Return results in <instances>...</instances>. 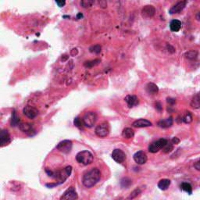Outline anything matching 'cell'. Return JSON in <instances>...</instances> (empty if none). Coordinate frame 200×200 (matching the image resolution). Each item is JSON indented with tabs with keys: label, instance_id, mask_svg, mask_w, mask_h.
<instances>
[{
	"label": "cell",
	"instance_id": "6da1fadb",
	"mask_svg": "<svg viewBox=\"0 0 200 200\" xmlns=\"http://www.w3.org/2000/svg\"><path fill=\"white\" fill-rule=\"evenodd\" d=\"M101 173L98 168H92L83 176L82 183L86 188H92L100 180Z\"/></svg>",
	"mask_w": 200,
	"mask_h": 200
},
{
	"label": "cell",
	"instance_id": "7a4b0ae2",
	"mask_svg": "<svg viewBox=\"0 0 200 200\" xmlns=\"http://www.w3.org/2000/svg\"><path fill=\"white\" fill-rule=\"evenodd\" d=\"M93 155L92 152L88 151V150H84L81 152H79L76 156V160L79 164L82 165H89L93 162Z\"/></svg>",
	"mask_w": 200,
	"mask_h": 200
},
{
	"label": "cell",
	"instance_id": "3957f363",
	"mask_svg": "<svg viewBox=\"0 0 200 200\" xmlns=\"http://www.w3.org/2000/svg\"><path fill=\"white\" fill-rule=\"evenodd\" d=\"M72 171V167L70 166H67V167L64 168V169L58 170L56 172H53L52 177L56 179L59 181V184L64 183V181L67 180L68 177H70V175Z\"/></svg>",
	"mask_w": 200,
	"mask_h": 200
},
{
	"label": "cell",
	"instance_id": "277c9868",
	"mask_svg": "<svg viewBox=\"0 0 200 200\" xmlns=\"http://www.w3.org/2000/svg\"><path fill=\"white\" fill-rule=\"evenodd\" d=\"M97 120V115L95 112H87L82 118L84 126L87 127H93Z\"/></svg>",
	"mask_w": 200,
	"mask_h": 200
},
{
	"label": "cell",
	"instance_id": "5b68a950",
	"mask_svg": "<svg viewBox=\"0 0 200 200\" xmlns=\"http://www.w3.org/2000/svg\"><path fill=\"white\" fill-rule=\"evenodd\" d=\"M167 143L168 141L165 139H160L157 141H155L149 145L148 151L152 153H156L158 151H160L161 148H164Z\"/></svg>",
	"mask_w": 200,
	"mask_h": 200
},
{
	"label": "cell",
	"instance_id": "8992f818",
	"mask_svg": "<svg viewBox=\"0 0 200 200\" xmlns=\"http://www.w3.org/2000/svg\"><path fill=\"white\" fill-rule=\"evenodd\" d=\"M95 132L97 136L100 138H105L110 133V125L106 122L101 123L95 127Z\"/></svg>",
	"mask_w": 200,
	"mask_h": 200
},
{
	"label": "cell",
	"instance_id": "52a82bcc",
	"mask_svg": "<svg viewBox=\"0 0 200 200\" xmlns=\"http://www.w3.org/2000/svg\"><path fill=\"white\" fill-rule=\"evenodd\" d=\"M56 148L63 153H69L72 149V142L70 140L62 141L57 145Z\"/></svg>",
	"mask_w": 200,
	"mask_h": 200
},
{
	"label": "cell",
	"instance_id": "ba28073f",
	"mask_svg": "<svg viewBox=\"0 0 200 200\" xmlns=\"http://www.w3.org/2000/svg\"><path fill=\"white\" fill-rule=\"evenodd\" d=\"M77 198V192L73 187H70L63 194V195L60 198V200H76Z\"/></svg>",
	"mask_w": 200,
	"mask_h": 200
},
{
	"label": "cell",
	"instance_id": "9c48e42d",
	"mask_svg": "<svg viewBox=\"0 0 200 200\" xmlns=\"http://www.w3.org/2000/svg\"><path fill=\"white\" fill-rule=\"evenodd\" d=\"M112 158L114 159V161L119 164H122L126 160V155L121 149L116 148L112 152Z\"/></svg>",
	"mask_w": 200,
	"mask_h": 200
},
{
	"label": "cell",
	"instance_id": "30bf717a",
	"mask_svg": "<svg viewBox=\"0 0 200 200\" xmlns=\"http://www.w3.org/2000/svg\"><path fill=\"white\" fill-rule=\"evenodd\" d=\"M23 113L27 117L30 118V119H34L39 114V110L34 106H26L23 108Z\"/></svg>",
	"mask_w": 200,
	"mask_h": 200
},
{
	"label": "cell",
	"instance_id": "8fae6325",
	"mask_svg": "<svg viewBox=\"0 0 200 200\" xmlns=\"http://www.w3.org/2000/svg\"><path fill=\"white\" fill-rule=\"evenodd\" d=\"M187 1H180V2H177V3L173 5L169 10V13L170 14H177L181 13L185 7L186 6Z\"/></svg>",
	"mask_w": 200,
	"mask_h": 200
},
{
	"label": "cell",
	"instance_id": "7c38bea8",
	"mask_svg": "<svg viewBox=\"0 0 200 200\" xmlns=\"http://www.w3.org/2000/svg\"><path fill=\"white\" fill-rule=\"evenodd\" d=\"M134 160H135V163H137L138 164L142 165L146 163L148 158H147V155L145 152L143 151H139L134 155Z\"/></svg>",
	"mask_w": 200,
	"mask_h": 200
},
{
	"label": "cell",
	"instance_id": "4fadbf2b",
	"mask_svg": "<svg viewBox=\"0 0 200 200\" xmlns=\"http://www.w3.org/2000/svg\"><path fill=\"white\" fill-rule=\"evenodd\" d=\"M155 13H156V9L153 6H151V5H147V6H144L142 10V14L144 17L146 18L153 17Z\"/></svg>",
	"mask_w": 200,
	"mask_h": 200
},
{
	"label": "cell",
	"instance_id": "5bb4252c",
	"mask_svg": "<svg viewBox=\"0 0 200 200\" xmlns=\"http://www.w3.org/2000/svg\"><path fill=\"white\" fill-rule=\"evenodd\" d=\"M10 142V136L7 130H2L0 134V144L3 147Z\"/></svg>",
	"mask_w": 200,
	"mask_h": 200
},
{
	"label": "cell",
	"instance_id": "9a60e30c",
	"mask_svg": "<svg viewBox=\"0 0 200 200\" xmlns=\"http://www.w3.org/2000/svg\"><path fill=\"white\" fill-rule=\"evenodd\" d=\"M125 102L127 103V106L129 108H132L134 106H137L139 104V98L136 95H127L124 98Z\"/></svg>",
	"mask_w": 200,
	"mask_h": 200
},
{
	"label": "cell",
	"instance_id": "2e32d148",
	"mask_svg": "<svg viewBox=\"0 0 200 200\" xmlns=\"http://www.w3.org/2000/svg\"><path fill=\"white\" fill-rule=\"evenodd\" d=\"M132 126L135 127H146L152 126V123L145 119H139L135 120L134 123H132Z\"/></svg>",
	"mask_w": 200,
	"mask_h": 200
},
{
	"label": "cell",
	"instance_id": "e0dca14e",
	"mask_svg": "<svg viewBox=\"0 0 200 200\" xmlns=\"http://www.w3.org/2000/svg\"><path fill=\"white\" fill-rule=\"evenodd\" d=\"M172 125H173V118L171 117L161 120L158 122V126L162 128H168V127H171Z\"/></svg>",
	"mask_w": 200,
	"mask_h": 200
},
{
	"label": "cell",
	"instance_id": "ac0fdd59",
	"mask_svg": "<svg viewBox=\"0 0 200 200\" xmlns=\"http://www.w3.org/2000/svg\"><path fill=\"white\" fill-rule=\"evenodd\" d=\"M181 26H182V23L178 20H173L170 23V31L173 32H177L180 31Z\"/></svg>",
	"mask_w": 200,
	"mask_h": 200
},
{
	"label": "cell",
	"instance_id": "d6986e66",
	"mask_svg": "<svg viewBox=\"0 0 200 200\" xmlns=\"http://www.w3.org/2000/svg\"><path fill=\"white\" fill-rule=\"evenodd\" d=\"M145 90L149 95H156L159 92V88L154 83H148L145 87Z\"/></svg>",
	"mask_w": 200,
	"mask_h": 200
},
{
	"label": "cell",
	"instance_id": "ffe728a7",
	"mask_svg": "<svg viewBox=\"0 0 200 200\" xmlns=\"http://www.w3.org/2000/svg\"><path fill=\"white\" fill-rule=\"evenodd\" d=\"M191 106L193 109H199L200 108V92L196 93L192 98L191 101Z\"/></svg>",
	"mask_w": 200,
	"mask_h": 200
},
{
	"label": "cell",
	"instance_id": "44dd1931",
	"mask_svg": "<svg viewBox=\"0 0 200 200\" xmlns=\"http://www.w3.org/2000/svg\"><path fill=\"white\" fill-rule=\"evenodd\" d=\"M170 185V181L168 179H162L158 183V187L161 190H167Z\"/></svg>",
	"mask_w": 200,
	"mask_h": 200
},
{
	"label": "cell",
	"instance_id": "7402d4cb",
	"mask_svg": "<svg viewBox=\"0 0 200 200\" xmlns=\"http://www.w3.org/2000/svg\"><path fill=\"white\" fill-rule=\"evenodd\" d=\"M135 135V132L133 131L132 129L130 128V127H126L122 131V136L124 138V139H131L133 138Z\"/></svg>",
	"mask_w": 200,
	"mask_h": 200
},
{
	"label": "cell",
	"instance_id": "603a6c76",
	"mask_svg": "<svg viewBox=\"0 0 200 200\" xmlns=\"http://www.w3.org/2000/svg\"><path fill=\"white\" fill-rule=\"evenodd\" d=\"M19 128L20 130L23 132H31L32 131V126L30 123H20L19 124Z\"/></svg>",
	"mask_w": 200,
	"mask_h": 200
},
{
	"label": "cell",
	"instance_id": "cb8c5ba5",
	"mask_svg": "<svg viewBox=\"0 0 200 200\" xmlns=\"http://www.w3.org/2000/svg\"><path fill=\"white\" fill-rule=\"evenodd\" d=\"M181 189L185 191V192H186L189 193V195L192 193V185H191L189 183L183 182L181 185Z\"/></svg>",
	"mask_w": 200,
	"mask_h": 200
},
{
	"label": "cell",
	"instance_id": "d4e9b609",
	"mask_svg": "<svg viewBox=\"0 0 200 200\" xmlns=\"http://www.w3.org/2000/svg\"><path fill=\"white\" fill-rule=\"evenodd\" d=\"M20 118L18 117V116L17 115V113H16L15 110L13 111V114H12V119H11V126L13 127H15L17 125L20 124Z\"/></svg>",
	"mask_w": 200,
	"mask_h": 200
},
{
	"label": "cell",
	"instance_id": "484cf974",
	"mask_svg": "<svg viewBox=\"0 0 200 200\" xmlns=\"http://www.w3.org/2000/svg\"><path fill=\"white\" fill-rule=\"evenodd\" d=\"M185 57L189 60H195L198 56V52L195 51V50H191L185 53Z\"/></svg>",
	"mask_w": 200,
	"mask_h": 200
},
{
	"label": "cell",
	"instance_id": "4316f807",
	"mask_svg": "<svg viewBox=\"0 0 200 200\" xmlns=\"http://www.w3.org/2000/svg\"><path fill=\"white\" fill-rule=\"evenodd\" d=\"M182 121L185 122V123H190L192 121V115L191 114L190 112H186L182 117Z\"/></svg>",
	"mask_w": 200,
	"mask_h": 200
},
{
	"label": "cell",
	"instance_id": "83f0119b",
	"mask_svg": "<svg viewBox=\"0 0 200 200\" xmlns=\"http://www.w3.org/2000/svg\"><path fill=\"white\" fill-rule=\"evenodd\" d=\"M141 193V190L139 189H135V190L133 191L132 192L130 193V195H129L128 196H127V198H126V200H133L135 198H136L138 195H139V194Z\"/></svg>",
	"mask_w": 200,
	"mask_h": 200
},
{
	"label": "cell",
	"instance_id": "f1b7e54d",
	"mask_svg": "<svg viewBox=\"0 0 200 200\" xmlns=\"http://www.w3.org/2000/svg\"><path fill=\"white\" fill-rule=\"evenodd\" d=\"M99 63H100V60H98V59H96V60L85 62L84 65H85V67H93L94 66L98 65Z\"/></svg>",
	"mask_w": 200,
	"mask_h": 200
},
{
	"label": "cell",
	"instance_id": "f546056e",
	"mask_svg": "<svg viewBox=\"0 0 200 200\" xmlns=\"http://www.w3.org/2000/svg\"><path fill=\"white\" fill-rule=\"evenodd\" d=\"M131 181L129 178H127V177H124V178L122 179L121 181H120V185H121V187H123V188H127V187L131 185Z\"/></svg>",
	"mask_w": 200,
	"mask_h": 200
},
{
	"label": "cell",
	"instance_id": "4dcf8cb0",
	"mask_svg": "<svg viewBox=\"0 0 200 200\" xmlns=\"http://www.w3.org/2000/svg\"><path fill=\"white\" fill-rule=\"evenodd\" d=\"M173 149V145L172 144V142H168L167 144L166 145L164 148H163V151H164V153H169Z\"/></svg>",
	"mask_w": 200,
	"mask_h": 200
},
{
	"label": "cell",
	"instance_id": "1f68e13d",
	"mask_svg": "<svg viewBox=\"0 0 200 200\" xmlns=\"http://www.w3.org/2000/svg\"><path fill=\"white\" fill-rule=\"evenodd\" d=\"M89 51H90L91 52H93V53L98 54L101 52V46H100L99 45H92V47H90Z\"/></svg>",
	"mask_w": 200,
	"mask_h": 200
},
{
	"label": "cell",
	"instance_id": "d6a6232c",
	"mask_svg": "<svg viewBox=\"0 0 200 200\" xmlns=\"http://www.w3.org/2000/svg\"><path fill=\"white\" fill-rule=\"evenodd\" d=\"M94 3L93 1L91 0H83L81 2V5L83 8H89L92 6V4Z\"/></svg>",
	"mask_w": 200,
	"mask_h": 200
},
{
	"label": "cell",
	"instance_id": "836d02e7",
	"mask_svg": "<svg viewBox=\"0 0 200 200\" xmlns=\"http://www.w3.org/2000/svg\"><path fill=\"white\" fill-rule=\"evenodd\" d=\"M73 123H74V125L76 126V127H77L78 128H80V129H83V125H84V123H83L82 120H81L79 119L78 117L75 118Z\"/></svg>",
	"mask_w": 200,
	"mask_h": 200
},
{
	"label": "cell",
	"instance_id": "e575fe53",
	"mask_svg": "<svg viewBox=\"0 0 200 200\" xmlns=\"http://www.w3.org/2000/svg\"><path fill=\"white\" fill-rule=\"evenodd\" d=\"M56 3L57 4L59 7H63L66 4L65 1H56Z\"/></svg>",
	"mask_w": 200,
	"mask_h": 200
},
{
	"label": "cell",
	"instance_id": "d590c367",
	"mask_svg": "<svg viewBox=\"0 0 200 200\" xmlns=\"http://www.w3.org/2000/svg\"><path fill=\"white\" fill-rule=\"evenodd\" d=\"M171 142H172V144L177 145V144H178L179 142H180V140H179V139H177V138L174 137V138H173V139H172V140H171Z\"/></svg>",
	"mask_w": 200,
	"mask_h": 200
},
{
	"label": "cell",
	"instance_id": "8d00e7d4",
	"mask_svg": "<svg viewBox=\"0 0 200 200\" xmlns=\"http://www.w3.org/2000/svg\"><path fill=\"white\" fill-rule=\"evenodd\" d=\"M167 102L170 104H171V105H173V104L176 103V100H175L174 98H167Z\"/></svg>",
	"mask_w": 200,
	"mask_h": 200
},
{
	"label": "cell",
	"instance_id": "74e56055",
	"mask_svg": "<svg viewBox=\"0 0 200 200\" xmlns=\"http://www.w3.org/2000/svg\"><path fill=\"white\" fill-rule=\"evenodd\" d=\"M194 167L196 170H200V161H198V162H196V163H195Z\"/></svg>",
	"mask_w": 200,
	"mask_h": 200
},
{
	"label": "cell",
	"instance_id": "f35d334b",
	"mask_svg": "<svg viewBox=\"0 0 200 200\" xmlns=\"http://www.w3.org/2000/svg\"><path fill=\"white\" fill-rule=\"evenodd\" d=\"M156 110H159V111H161V110H162L161 104H160V102H156Z\"/></svg>",
	"mask_w": 200,
	"mask_h": 200
},
{
	"label": "cell",
	"instance_id": "ab89813d",
	"mask_svg": "<svg viewBox=\"0 0 200 200\" xmlns=\"http://www.w3.org/2000/svg\"><path fill=\"white\" fill-rule=\"evenodd\" d=\"M195 17H196V19L198 20H200V12H198V13H197Z\"/></svg>",
	"mask_w": 200,
	"mask_h": 200
},
{
	"label": "cell",
	"instance_id": "60d3db41",
	"mask_svg": "<svg viewBox=\"0 0 200 200\" xmlns=\"http://www.w3.org/2000/svg\"><path fill=\"white\" fill-rule=\"evenodd\" d=\"M199 161H200V160H199Z\"/></svg>",
	"mask_w": 200,
	"mask_h": 200
}]
</instances>
